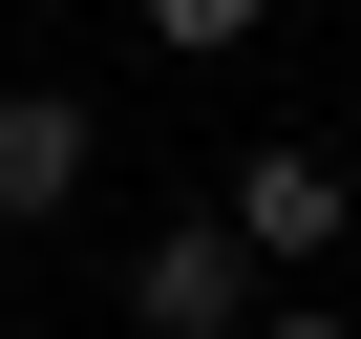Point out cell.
<instances>
[{"label": "cell", "mask_w": 361, "mask_h": 339, "mask_svg": "<svg viewBox=\"0 0 361 339\" xmlns=\"http://www.w3.org/2000/svg\"><path fill=\"white\" fill-rule=\"evenodd\" d=\"M85 170H106V106L85 85H0V234H64Z\"/></svg>", "instance_id": "cell-3"}, {"label": "cell", "mask_w": 361, "mask_h": 339, "mask_svg": "<svg viewBox=\"0 0 361 339\" xmlns=\"http://www.w3.org/2000/svg\"><path fill=\"white\" fill-rule=\"evenodd\" d=\"M213 212H234V255H255V276H319V255L361 234L340 148H234V191H213Z\"/></svg>", "instance_id": "cell-2"}, {"label": "cell", "mask_w": 361, "mask_h": 339, "mask_svg": "<svg viewBox=\"0 0 361 339\" xmlns=\"http://www.w3.org/2000/svg\"><path fill=\"white\" fill-rule=\"evenodd\" d=\"M128 22H149L170 64H234V43H276V0H128Z\"/></svg>", "instance_id": "cell-4"}, {"label": "cell", "mask_w": 361, "mask_h": 339, "mask_svg": "<svg viewBox=\"0 0 361 339\" xmlns=\"http://www.w3.org/2000/svg\"><path fill=\"white\" fill-rule=\"evenodd\" d=\"M128 339H255V255H234V212H170V234L128 255Z\"/></svg>", "instance_id": "cell-1"}, {"label": "cell", "mask_w": 361, "mask_h": 339, "mask_svg": "<svg viewBox=\"0 0 361 339\" xmlns=\"http://www.w3.org/2000/svg\"><path fill=\"white\" fill-rule=\"evenodd\" d=\"M255 339H361V318H340V297H276V318H255Z\"/></svg>", "instance_id": "cell-5"}]
</instances>
